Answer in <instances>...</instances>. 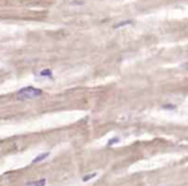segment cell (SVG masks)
Returning <instances> with one entry per match:
<instances>
[{
  "mask_svg": "<svg viewBox=\"0 0 188 186\" xmlns=\"http://www.w3.org/2000/svg\"><path fill=\"white\" fill-rule=\"evenodd\" d=\"M41 95H42V90L36 89V87H32V86H28V87L21 89L15 94V98L18 99V100H32V99L40 98Z\"/></svg>",
  "mask_w": 188,
  "mask_h": 186,
  "instance_id": "cell-1",
  "label": "cell"
},
{
  "mask_svg": "<svg viewBox=\"0 0 188 186\" xmlns=\"http://www.w3.org/2000/svg\"><path fill=\"white\" fill-rule=\"evenodd\" d=\"M116 142H119V137H114L112 140H109L108 141V146H112V145H114V144H116Z\"/></svg>",
  "mask_w": 188,
  "mask_h": 186,
  "instance_id": "cell-6",
  "label": "cell"
},
{
  "mask_svg": "<svg viewBox=\"0 0 188 186\" xmlns=\"http://www.w3.org/2000/svg\"><path fill=\"white\" fill-rule=\"evenodd\" d=\"M163 108H164V109H175V105H173V104H166V105H164Z\"/></svg>",
  "mask_w": 188,
  "mask_h": 186,
  "instance_id": "cell-8",
  "label": "cell"
},
{
  "mask_svg": "<svg viewBox=\"0 0 188 186\" xmlns=\"http://www.w3.org/2000/svg\"><path fill=\"white\" fill-rule=\"evenodd\" d=\"M40 74L42 76V77H53V73H51L49 70H46V71H42Z\"/></svg>",
  "mask_w": 188,
  "mask_h": 186,
  "instance_id": "cell-5",
  "label": "cell"
},
{
  "mask_svg": "<svg viewBox=\"0 0 188 186\" xmlns=\"http://www.w3.org/2000/svg\"><path fill=\"white\" fill-rule=\"evenodd\" d=\"M46 185V180L45 179H41L37 181H31L28 184H26V186H45Z\"/></svg>",
  "mask_w": 188,
  "mask_h": 186,
  "instance_id": "cell-2",
  "label": "cell"
},
{
  "mask_svg": "<svg viewBox=\"0 0 188 186\" xmlns=\"http://www.w3.org/2000/svg\"><path fill=\"white\" fill-rule=\"evenodd\" d=\"M49 157V153H44V154H40V155H37L35 159L32 160V163L35 164V163H39V162H41V160H44L45 158H47Z\"/></svg>",
  "mask_w": 188,
  "mask_h": 186,
  "instance_id": "cell-3",
  "label": "cell"
},
{
  "mask_svg": "<svg viewBox=\"0 0 188 186\" xmlns=\"http://www.w3.org/2000/svg\"><path fill=\"white\" fill-rule=\"evenodd\" d=\"M96 176V173L95 172H93V173H91V175H86V176H83V181H88V180H91L92 179V177H95Z\"/></svg>",
  "mask_w": 188,
  "mask_h": 186,
  "instance_id": "cell-7",
  "label": "cell"
},
{
  "mask_svg": "<svg viewBox=\"0 0 188 186\" xmlns=\"http://www.w3.org/2000/svg\"><path fill=\"white\" fill-rule=\"evenodd\" d=\"M131 23H132V21H123V22H121V23L115 24V26H114V28H119V27H122V26H125V24H131Z\"/></svg>",
  "mask_w": 188,
  "mask_h": 186,
  "instance_id": "cell-4",
  "label": "cell"
},
{
  "mask_svg": "<svg viewBox=\"0 0 188 186\" xmlns=\"http://www.w3.org/2000/svg\"><path fill=\"white\" fill-rule=\"evenodd\" d=\"M181 67H182V68H183V70H187V71H188V62H186V63H183V64H182Z\"/></svg>",
  "mask_w": 188,
  "mask_h": 186,
  "instance_id": "cell-9",
  "label": "cell"
}]
</instances>
